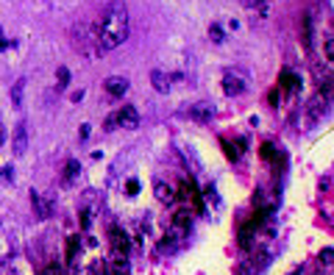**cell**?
Instances as JSON below:
<instances>
[{
    "label": "cell",
    "mask_w": 334,
    "mask_h": 275,
    "mask_svg": "<svg viewBox=\"0 0 334 275\" xmlns=\"http://www.w3.org/2000/svg\"><path fill=\"white\" fill-rule=\"evenodd\" d=\"M81 225H84V231L89 228V211H84V214H81Z\"/></svg>",
    "instance_id": "obj_30"
},
{
    "label": "cell",
    "mask_w": 334,
    "mask_h": 275,
    "mask_svg": "<svg viewBox=\"0 0 334 275\" xmlns=\"http://www.w3.org/2000/svg\"><path fill=\"white\" fill-rule=\"evenodd\" d=\"M326 100H329V98L318 95V98H312L309 103H306V117H309V122L323 120V111H326Z\"/></svg>",
    "instance_id": "obj_7"
},
{
    "label": "cell",
    "mask_w": 334,
    "mask_h": 275,
    "mask_svg": "<svg viewBox=\"0 0 334 275\" xmlns=\"http://www.w3.org/2000/svg\"><path fill=\"white\" fill-rule=\"evenodd\" d=\"M192 225V211L189 208H176L173 211V228L181 231V228H189Z\"/></svg>",
    "instance_id": "obj_10"
},
{
    "label": "cell",
    "mask_w": 334,
    "mask_h": 275,
    "mask_svg": "<svg viewBox=\"0 0 334 275\" xmlns=\"http://www.w3.org/2000/svg\"><path fill=\"white\" fill-rule=\"evenodd\" d=\"M31 203H34V208H37V217H39V220L50 217V200H42L34 189H31Z\"/></svg>",
    "instance_id": "obj_13"
},
{
    "label": "cell",
    "mask_w": 334,
    "mask_h": 275,
    "mask_svg": "<svg viewBox=\"0 0 334 275\" xmlns=\"http://www.w3.org/2000/svg\"><path fill=\"white\" fill-rule=\"evenodd\" d=\"M281 86H284V89H296L298 86V75L293 69H281Z\"/></svg>",
    "instance_id": "obj_17"
},
{
    "label": "cell",
    "mask_w": 334,
    "mask_h": 275,
    "mask_svg": "<svg viewBox=\"0 0 334 275\" xmlns=\"http://www.w3.org/2000/svg\"><path fill=\"white\" fill-rule=\"evenodd\" d=\"M150 84H153V89L159 92V95H167L170 78H167V72H162V69H153V72H150Z\"/></svg>",
    "instance_id": "obj_9"
},
{
    "label": "cell",
    "mask_w": 334,
    "mask_h": 275,
    "mask_svg": "<svg viewBox=\"0 0 334 275\" xmlns=\"http://www.w3.org/2000/svg\"><path fill=\"white\" fill-rule=\"evenodd\" d=\"M128 31H131V20H128V8H125L123 0H111L106 11H103L101 23L95 28V42H98V50L109 53L114 47H120L128 39Z\"/></svg>",
    "instance_id": "obj_1"
},
{
    "label": "cell",
    "mask_w": 334,
    "mask_h": 275,
    "mask_svg": "<svg viewBox=\"0 0 334 275\" xmlns=\"http://www.w3.org/2000/svg\"><path fill=\"white\" fill-rule=\"evenodd\" d=\"M332 50H334V39H332V36H326V59H329V61H332V56H334Z\"/></svg>",
    "instance_id": "obj_24"
},
{
    "label": "cell",
    "mask_w": 334,
    "mask_h": 275,
    "mask_svg": "<svg viewBox=\"0 0 334 275\" xmlns=\"http://www.w3.org/2000/svg\"><path fill=\"white\" fill-rule=\"evenodd\" d=\"M114 128H117V117L111 114L109 120H106V131H114Z\"/></svg>",
    "instance_id": "obj_26"
},
{
    "label": "cell",
    "mask_w": 334,
    "mask_h": 275,
    "mask_svg": "<svg viewBox=\"0 0 334 275\" xmlns=\"http://www.w3.org/2000/svg\"><path fill=\"white\" fill-rule=\"evenodd\" d=\"M109 275H128V256H111Z\"/></svg>",
    "instance_id": "obj_12"
},
{
    "label": "cell",
    "mask_w": 334,
    "mask_h": 275,
    "mask_svg": "<svg viewBox=\"0 0 334 275\" xmlns=\"http://www.w3.org/2000/svg\"><path fill=\"white\" fill-rule=\"evenodd\" d=\"M6 145V125H3V122H0V147Z\"/></svg>",
    "instance_id": "obj_29"
},
{
    "label": "cell",
    "mask_w": 334,
    "mask_h": 275,
    "mask_svg": "<svg viewBox=\"0 0 334 275\" xmlns=\"http://www.w3.org/2000/svg\"><path fill=\"white\" fill-rule=\"evenodd\" d=\"M209 36L215 39V42H223V39H225V34H223V28H220V25L215 23V25L209 28Z\"/></svg>",
    "instance_id": "obj_21"
},
{
    "label": "cell",
    "mask_w": 334,
    "mask_h": 275,
    "mask_svg": "<svg viewBox=\"0 0 334 275\" xmlns=\"http://www.w3.org/2000/svg\"><path fill=\"white\" fill-rule=\"evenodd\" d=\"M128 78L123 75H114V78H106L103 81V89H106V95H111V98H123L125 92H128Z\"/></svg>",
    "instance_id": "obj_6"
},
{
    "label": "cell",
    "mask_w": 334,
    "mask_h": 275,
    "mask_svg": "<svg viewBox=\"0 0 334 275\" xmlns=\"http://www.w3.org/2000/svg\"><path fill=\"white\" fill-rule=\"evenodd\" d=\"M279 95H281V92H270V106H279Z\"/></svg>",
    "instance_id": "obj_28"
},
{
    "label": "cell",
    "mask_w": 334,
    "mask_h": 275,
    "mask_svg": "<svg viewBox=\"0 0 334 275\" xmlns=\"http://www.w3.org/2000/svg\"><path fill=\"white\" fill-rule=\"evenodd\" d=\"M320 261H326V264H332V247H326V250L320 253Z\"/></svg>",
    "instance_id": "obj_25"
},
{
    "label": "cell",
    "mask_w": 334,
    "mask_h": 275,
    "mask_svg": "<svg viewBox=\"0 0 334 275\" xmlns=\"http://www.w3.org/2000/svg\"><path fill=\"white\" fill-rule=\"evenodd\" d=\"M14 181V170L11 167H0V183H11Z\"/></svg>",
    "instance_id": "obj_20"
},
{
    "label": "cell",
    "mask_w": 334,
    "mask_h": 275,
    "mask_svg": "<svg viewBox=\"0 0 334 275\" xmlns=\"http://www.w3.org/2000/svg\"><path fill=\"white\" fill-rule=\"evenodd\" d=\"M215 103L212 100H198V103H192V106L186 108V114H189V120H195V122H209L212 117H215Z\"/></svg>",
    "instance_id": "obj_2"
},
{
    "label": "cell",
    "mask_w": 334,
    "mask_h": 275,
    "mask_svg": "<svg viewBox=\"0 0 334 275\" xmlns=\"http://www.w3.org/2000/svg\"><path fill=\"white\" fill-rule=\"evenodd\" d=\"M303 45L312 47V17H303Z\"/></svg>",
    "instance_id": "obj_18"
},
{
    "label": "cell",
    "mask_w": 334,
    "mask_h": 275,
    "mask_svg": "<svg viewBox=\"0 0 334 275\" xmlns=\"http://www.w3.org/2000/svg\"><path fill=\"white\" fill-rule=\"evenodd\" d=\"M11 150H14V156H25V150H28V122H25V120H20V122L14 125Z\"/></svg>",
    "instance_id": "obj_3"
},
{
    "label": "cell",
    "mask_w": 334,
    "mask_h": 275,
    "mask_svg": "<svg viewBox=\"0 0 334 275\" xmlns=\"http://www.w3.org/2000/svg\"><path fill=\"white\" fill-rule=\"evenodd\" d=\"M78 172H81V164H78L75 159H70V161H67V167H64L62 181H64V183H73V181L78 178Z\"/></svg>",
    "instance_id": "obj_16"
},
{
    "label": "cell",
    "mask_w": 334,
    "mask_h": 275,
    "mask_svg": "<svg viewBox=\"0 0 334 275\" xmlns=\"http://www.w3.org/2000/svg\"><path fill=\"white\" fill-rule=\"evenodd\" d=\"M73 103H81V100H84V89H78V92H73Z\"/></svg>",
    "instance_id": "obj_27"
},
{
    "label": "cell",
    "mask_w": 334,
    "mask_h": 275,
    "mask_svg": "<svg viewBox=\"0 0 334 275\" xmlns=\"http://www.w3.org/2000/svg\"><path fill=\"white\" fill-rule=\"evenodd\" d=\"M117 125L120 128H128V131H134V128H140V111L131 106V103H125L120 111H117Z\"/></svg>",
    "instance_id": "obj_4"
},
{
    "label": "cell",
    "mask_w": 334,
    "mask_h": 275,
    "mask_svg": "<svg viewBox=\"0 0 334 275\" xmlns=\"http://www.w3.org/2000/svg\"><path fill=\"white\" fill-rule=\"evenodd\" d=\"M125 192H128V195H137V192H140V181H137V178H131V181L125 183Z\"/></svg>",
    "instance_id": "obj_23"
},
{
    "label": "cell",
    "mask_w": 334,
    "mask_h": 275,
    "mask_svg": "<svg viewBox=\"0 0 334 275\" xmlns=\"http://www.w3.org/2000/svg\"><path fill=\"white\" fill-rule=\"evenodd\" d=\"M86 275H95V270H89V273H86Z\"/></svg>",
    "instance_id": "obj_32"
},
{
    "label": "cell",
    "mask_w": 334,
    "mask_h": 275,
    "mask_svg": "<svg viewBox=\"0 0 334 275\" xmlns=\"http://www.w3.org/2000/svg\"><path fill=\"white\" fill-rule=\"evenodd\" d=\"M223 92L225 95H242L245 92V81H242L240 75H234V72H228V75H223Z\"/></svg>",
    "instance_id": "obj_8"
},
{
    "label": "cell",
    "mask_w": 334,
    "mask_h": 275,
    "mask_svg": "<svg viewBox=\"0 0 334 275\" xmlns=\"http://www.w3.org/2000/svg\"><path fill=\"white\" fill-rule=\"evenodd\" d=\"M109 239H111V256H128V237L123 228L111 225L109 228Z\"/></svg>",
    "instance_id": "obj_5"
},
{
    "label": "cell",
    "mask_w": 334,
    "mask_h": 275,
    "mask_svg": "<svg viewBox=\"0 0 334 275\" xmlns=\"http://www.w3.org/2000/svg\"><path fill=\"white\" fill-rule=\"evenodd\" d=\"M23 89H25V78H17L14 86H11V106H23Z\"/></svg>",
    "instance_id": "obj_15"
},
{
    "label": "cell",
    "mask_w": 334,
    "mask_h": 275,
    "mask_svg": "<svg viewBox=\"0 0 334 275\" xmlns=\"http://www.w3.org/2000/svg\"><path fill=\"white\" fill-rule=\"evenodd\" d=\"M56 75H59V86L70 84V69H67V67H59V72H56Z\"/></svg>",
    "instance_id": "obj_22"
},
{
    "label": "cell",
    "mask_w": 334,
    "mask_h": 275,
    "mask_svg": "<svg viewBox=\"0 0 334 275\" xmlns=\"http://www.w3.org/2000/svg\"><path fill=\"white\" fill-rule=\"evenodd\" d=\"M329 183H332V175H326V178H323V181H320V186H323V189H332Z\"/></svg>",
    "instance_id": "obj_31"
},
{
    "label": "cell",
    "mask_w": 334,
    "mask_h": 275,
    "mask_svg": "<svg viewBox=\"0 0 334 275\" xmlns=\"http://www.w3.org/2000/svg\"><path fill=\"white\" fill-rule=\"evenodd\" d=\"M242 8H248V11H259V14H267L270 6H267V0H240Z\"/></svg>",
    "instance_id": "obj_14"
},
{
    "label": "cell",
    "mask_w": 334,
    "mask_h": 275,
    "mask_svg": "<svg viewBox=\"0 0 334 275\" xmlns=\"http://www.w3.org/2000/svg\"><path fill=\"white\" fill-rule=\"evenodd\" d=\"M153 195H156V200H162V203H170V200L176 198V189H173L170 183L156 181V183H153Z\"/></svg>",
    "instance_id": "obj_11"
},
{
    "label": "cell",
    "mask_w": 334,
    "mask_h": 275,
    "mask_svg": "<svg viewBox=\"0 0 334 275\" xmlns=\"http://www.w3.org/2000/svg\"><path fill=\"white\" fill-rule=\"evenodd\" d=\"M75 250H78V237H70L67 239V261L75 259Z\"/></svg>",
    "instance_id": "obj_19"
}]
</instances>
